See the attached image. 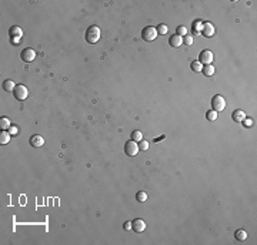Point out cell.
Wrapping results in <instances>:
<instances>
[{
    "mask_svg": "<svg viewBox=\"0 0 257 245\" xmlns=\"http://www.w3.org/2000/svg\"><path fill=\"white\" fill-rule=\"evenodd\" d=\"M132 140L136 141V143H140L143 140V133L140 130H134L132 133Z\"/></svg>",
    "mask_w": 257,
    "mask_h": 245,
    "instance_id": "19",
    "label": "cell"
},
{
    "mask_svg": "<svg viewBox=\"0 0 257 245\" xmlns=\"http://www.w3.org/2000/svg\"><path fill=\"white\" fill-rule=\"evenodd\" d=\"M10 133L9 131H3L2 130V134H0V144L2 145H6L9 144V141H10Z\"/></svg>",
    "mask_w": 257,
    "mask_h": 245,
    "instance_id": "13",
    "label": "cell"
},
{
    "mask_svg": "<svg viewBox=\"0 0 257 245\" xmlns=\"http://www.w3.org/2000/svg\"><path fill=\"white\" fill-rule=\"evenodd\" d=\"M183 43L186 44V46H192L193 44V36L192 34H186L184 39H183Z\"/></svg>",
    "mask_w": 257,
    "mask_h": 245,
    "instance_id": "26",
    "label": "cell"
},
{
    "mask_svg": "<svg viewBox=\"0 0 257 245\" xmlns=\"http://www.w3.org/2000/svg\"><path fill=\"white\" fill-rule=\"evenodd\" d=\"M200 63L204 64V66H207V64H211V61H213V53L210 50H203L201 53H200Z\"/></svg>",
    "mask_w": 257,
    "mask_h": 245,
    "instance_id": "7",
    "label": "cell"
},
{
    "mask_svg": "<svg viewBox=\"0 0 257 245\" xmlns=\"http://www.w3.org/2000/svg\"><path fill=\"white\" fill-rule=\"evenodd\" d=\"M231 118H233L234 123H243L244 118H246V114H244L243 110H236V111H233Z\"/></svg>",
    "mask_w": 257,
    "mask_h": 245,
    "instance_id": "11",
    "label": "cell"
},
{
    "mask_svg": "<svg viewBox=\"0 0 257 245\" xmlns=\"http://www.w3.org/2000/svg\"><path fill=\"white\" fill-rule=\"evenodd\" d=\"M3 88H4L6 91H14V88H16V84H14L12 80H4V81H3Z\"/></svg>",
    "mask_w": 257,
    "mask_h": 245,
    "instance_id": "18",
    "label": "cell"
},
{
    "mask_svg": "<svg viewBox=\"0 0 257 245\" xmlns=\"http://www.w3.org/2000/svg\"><path fill=\"white\" fill-rule=\"evenodd\" d=\"M243 124L246 125V127H251V125H253V120H251V118H244Z\"/></svg>",
    "mask_w": 257,
    "mask_h": 245,
    "instance_id": "28",
    "label": "cell"
},
{
    "mask_svg": "<svg viewBox=\"0 0 257 245\" xmlns=\"http://www.w3.org/2000/svg\"><path fill=\"white\" fill-rule=\"evenodd\" d=\"M0 127H2V130H9V128L12 127V124H10V120L7 117H2L0 118Z\"/></svg>",
    "mask_w": 257,
    "mask_h": 245,
    "instance_id": "16",
    "label": "cell"
},
{
    "mask_svg": "<svg viewBox=\"0 0 257 245\" xmlns=\"http://www.w3.org/2000/svg\"><path fill=\"white\" fill-rule=\"evenodd\" d=\"M169 43H170V46L172 47H180L183 44V37L177 36V34H173V36L170 37Z\"/></svg>",
    "mask_w": 257,
    "mask_h": 245,
    "instance_id": "12",
    "label": "cell"
},
{
    "mask_svg": "<svg viewBox=\"0 0 257 245\" xmlns=\"http://www.w3.org/2000/svg\"><path fill=\"white\" fill-rule=\"evenodd\" d=\"M156 30H157V34H166L169 29H167L166 24H163V23H162V24H159V27H157Z\"/></svg>",
    "mask_w": 257,
    "mask_h": 245,
    "instance_id": "25",
    "label": "cell"
},
{
    "mask_svg": "<svg viewBox=\"0 0 257 245\" xmlns=\"http://www.w3.org/2000/svg\"><path fill=\"white\" fill-rule=\"evenodd\" d=\"M136 200L139 202H146V200H147V194H146L144 191H139L137 194H136Z\"/></svg>",
    "mask_w": 257,
    "mask_h": 245,
    "instance_id": "22",
    "label": "cell"
},
{
    "mask_svg": "<svg viewBox=\"0 0 257 245\" xmlns=\"http://www.w3.org/2000/svg\"><path fill=\"white\" fill-rule=\"evenodd\" d=\"M17 131H19V130H17L16 125H12V127L9 128V133H10V135H16V134H17Z\"/></svg>",
    "mask_w": 257,
    "mask_h": 245,
    "instance_id": "29",
    "label": "cell"
},
{
    "mask_svg": "<svg viewBox=\"0 0 257 245\" xmlns=\"http://www.w3.org/2000/svg\"><path fill=\"white\" fill-rule=\"evenodd\" d=\"M22 34H23V31H22V29L19 26L10 27V37H19V39H20Z\"/></svg>",
    "mask_w": 257,
    "mask_h": 245,
    "instance_id": "15",
    "label": "cell"
},
{
    "mask_svg": "<svg viewBox=\"0 0 257 245\" xmlns=\"http://www.w3.org/2000/svg\"><path fill=\"white\" fill-rule=\"evenodd\" d=\"M176 31H177L176 34H177V36H180V37H184V36L187 34V29H186L184 26H179V27L176 29Z\"/></svg>",
    "mask_w": 257,
    "mask_h": 245,
    "instance_id": "24",
    "label": "cell"
},
{
    "mask_svg": "<svg viewBox=\"0 0 257 245\" xmlns=\"http://www.w3.org/2000/svg\"><path fill=\"white\" fill-rule=\"evenodd\" d=\"M10 40L13 44H19V37H10Z\"/></svg>",
    "mask_w": 257,
    "mask_h": 245,
    "instance_id": "31",
    "label": "cell"
},
{
    "mask_svg": "<svg viewBox=\"0 0 257 245\" xmlns=\"http://www.w3.org/2000/svg\"><path fill=\"white\" fill-rule=\"evenodd\" d=\"M142 37L144 41H153L157 37V30H156L153 26H147L143 29L142 31Z\"/></svg>",
    "mask_w": 257,
    "mask_h": 245,
    "instance_id": "4",
    "label": "cell"
},
{
    "mask_svg": "<svg viewBox=\"0 0 257 245\" xmlns=\"http://www.w3.org/2000/svg\"><path fill=\"white\" fill-rule=\"evenodd\" d=\"M137 144H139V150H140V151H147V150H149V145H150L146 140H142L140 143H137Z\"/></svg>",
    "mask_w": 257,
    "mask_h": 245,
    "instance_id": "23",
    "label": "cell"
},
{
    "mask_svg": "<svg viewBox=\"0 0 257 245\" xmlns=\"http://www.w3.org/2000/svg\"><path fill=\"white\" fill-rule=\"evenodd\" d=\"M211 108L213 111L219 113V111H223L226 108V100H224L220 94H216L213 98H211Z\"/></svg>",
    "mask_w": 257,
    "mask_h": 245,
    "instance_id": "2",
    "label": "cell"
},
{
    "mask_svg": "<svg viewBox=\"0 0 257 245\" xmlns=\"http://www.w3.org/2000/svg\"><path fill=\"white\" fill-rule=\"evenodd\" d=\"M85 39H86V41H87L89 44L97 43L99 39H100V29H99L97 26H95V24L90 26L85 33Z\"/></svg>",
    "mask_w": 257,
    "mask_h": 245,
    "instance_id": "1",
    "label": "cell"
},
{
    "mask_svg": "<svg viewBox=\"0 0 257 245\" xmlns=\"http://www.w3.org/2000/svg\"><path fill=\"white\" fill-rule=\"evenodd\" d=\"M132 229L134 232H137V234H140V232H143L146 229V222L142 218H136L134 221H132Z\"/></svg>",
    "mask_w": 257,
    "mask_h": 245,
    "instance_id": "8",
    "label": "cell"
},
{
    "mask_svg": "<svg viewBox=\"0 0 257 245\" xmlns=\"http://www.w3.org/2000/svg\"><path fill=\"white\" fill-rule=\"evenodd\" d=\"M20 57L24 63H30V61H33L34 59H36V51H34L33 49H30V47H27V49H24V50L22 51Z\"/></svg>",
    "mask_w": 257,
    "mask_h": 245,
    "instance_id": "6",
    "label": "cell"
},
{
    "mask_svg": "<svg viewBox=\"0 0 257 245\" xmlns=\"http://www.w3.org/2000/svg\"><path fill=\"white\" fill-rule=\"evenodd\" d=\"M201 68H203V64L200 63V61H197V60H194L192 63V70L193 71H196V73H199V71H201Z\"/></svg>",
    "mask_w": 257,
    "mask_h": 245,
    "instance_id": "20",
    "label": "cell"
},
{
    "mask_svg": "<svg viewBox=\"0 0 257 245\" xmlns=\"http://www.w3.org/2000/svg\"><path fill=\"white\" fill-rule=\"evenodd\" d=\"M13 94H14V98H16V100L24 101L27 98V96H29V90H27V87L23 86V84H16V88H14Z\"/></svg>",
    "mask_w": 257,
    "mask_h": 245,
    "instance_id": "3",
    "label": "cell"
},
{
    "mask_svg": "<svg viewBox=\"0 0 257 245\" xmlns=\"http://www.w3.org/2000/svg\"><path fill=\"white\" fill-rule=\"evenodd\" d=\"M234 238H236L237 241H244V239L247 238V232L243 231V229H237V231L234 232Z\"/></svg>",
    "mask_w": 257,
    "mask_h": 245,
    "instance_id": "17",
    "label": "cell"
},
{
    "mask_svg": "<svg viewBox=\"0 0 257 245\" xmlns=\"http://www.w3.org/2000/svg\"><path fill=\"white\" fill-rule=\"evenodd\" d=\"M123 228H124L126 231L132 229V222H130V221H126V222H124V225H123Z\"/></svg>",
    "mask_w": 257,
    "mask_h": 245,
    "instance_id": "30",
    "label": "cell"
},
{
    "mask_svg": "<svg viewBox=\"0 0 257 245\" xmlns=\"http://www.w3.org/2000/svg\"><path fill=\"white\" fill-rule=\"evenodd\" d=\"M201 71H203V74L206 76V77H211L214 74V67L211 66V64H207V66H203V68H201Z\"/></svg>",
    "mask_w": 257,
    "mask_h": 245,
    "instance_id": "14",
    "label": "cell"
},
{
    "mask_svg": "<svg viewBox=\"0 0 257 245\" xmlns=\"http://www.w3.org/2000/svg\"><path fill=\"white\" fill-rule=\"evenodd\" d=\"M43 144H44V138L41 137V135L34 134V135H32V137H30V145H32V147L39 148V147H41Z\"/></svg>",
    "mask_w": 257,
    "mask_h": 245,
    "instance_id": "10",
    "label": "cell"
},
{
    "mask_svg": "<svg viewBox=\"0 0 257 245\" xmlns=\"http://www.w3.org/2000/svg\"><path fill=\"white\" fill-rule=\"evenodd\" d=\"M124 153L128 155V157H134V155L139 153V144H137L136 141H133V140L127 141L126 145H124Z\"/></svg>",
    "mask_w": 257,
    "mask_h": 245,
    "instance_id": "5",
    "label": "cell"
},
{
    "mask_svg": "<svg viewBox=\"0 0 257 245\" xmlns=\"http://www.w3.org/2000/svg\"><path fill=\"white\" fill-rule=\"evenodd\" d=\"M200 33L203 34L204 37H211L214 34V26L211 23H203Z\"/></svg>",
    "mask_w": 257,
    "mask_h": 245,
    "instance_id": "9",
    "label": "cell"
},
{
    "mask_svg": "<svg viewBox=\"0 0 257 245\" xmlns=\"http://www.w3.org/2000/svg\"><path fill=\"white\" fill-rule=\"evenodd\" d=\"M201 26H203V23H201V21H196V23L193 24V29L196 30V33H200V30H201Z\"/></svg>",
    "mask_w": 257,
    "mask_h": 245,
    "instance_id": "27",
    "label": "cell"
},
{
    "mask_svg": "<svg viewBox=\"0 0 257 245\" xmlns=\"http://www.w3.org/2000/svg\"><path fill=\"white\" fill-rule=\"evenodd\" d=\"M206 118L209 121H216L217 120V113L216 111H213V110H209L206 113Z\"/></svg>",
    "mask_w": 257,
    "mask_h": 245,
    "instance_id": "21",
    "label": "cell"
}]
</instances>
